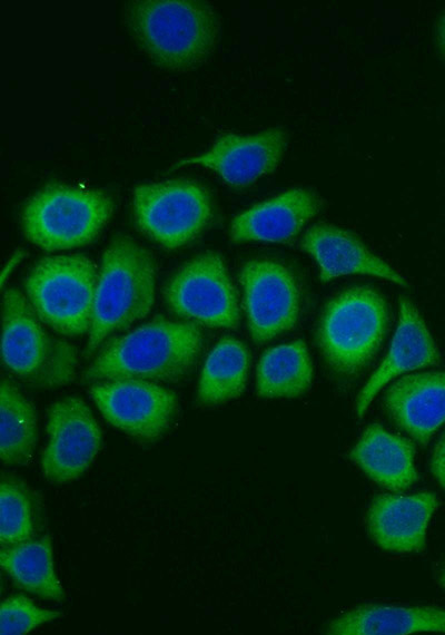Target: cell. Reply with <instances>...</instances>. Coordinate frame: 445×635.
<instances>
[{
  "label": "cell",
  "instance_id": "obj_20",
  "mask_svg": "<svg viewBox=\"0 0 445 635\" xmlns=\"http://www.w3.org/2000/svg\"><path fill=\"white\" fill-rule=\"evenodd\" d=\"M445 633V609L434 606L368 604L334 618L326 633L333 635H405Z\"/></svg>",
  "mask_w": 445,
  "mask_h": 635
},
{
  "label": "cell",
  "instance_id": "obj_19",
  "mask_svg": "<svg viewBox=\"0 0 445 635\" xmlns=\"http://www.w3.org/2000/svg\"><path fill=\"white\" fill-rule=\"evenodd\" d=\"M348 456L372 480L393 492L404 491L418 480L414 444L378 423L364 430Z\"/></svg>",
  "mask_w": 445,
  "mask_h": 635
},
{
  "label": "cell",
  "instance_id": "obj_21",
  "mask_svg": "<svg viewBox=\"0 0 445 635\" xmlns=\"http://www.w3.org/2000/svg\"><path fill=\"white\" fill-rule=\"evenodd\" d=\"M0 564L23 590L43 599L63 598L65 592L56 574L52 543L48 535L2 546Z\"/></svg>",
  "mask_w": 445,
  "mask_h": 635
},
{
  "label": "cell",
  "instance_id": "obj_18",
  "mask_svg": "<svg viewBox=\"0 0 445 635\" xmlns=\"http://www.w3.org/2000/svg\"><path fill=\"white\" fill-rule=\"evenodd\" d=\"M320 208L317 196L305 188H291L254 205L237 215L230 240L241 242H286L297 235Z\"/></svg>",
  "mask_w": 445,
  "mask_h": 635
},
{
  "label": "cell",
  "instance_id": "obj_1",
  "mask_svg": "<svg viewBox=\"0 0 445 635\" xmlns=\"http://www.w3.org/2000/svg\"><path fill=\"white\" fill-rule=\"evenodd\" d=\"M202 343L198 324L156 319L110 341L82 378L86 382L118 379L178 381L194 368Z\"/></svg>",
  "mask_w": 445,
  "mask_h": 635
},
{
  "label": "cell",
  "instance_id": "obj_29",
  "mask_svg": "<svg viewBox=\"0 0 445 635\" xmlns=\"http://www.w3.org/2000/svg\"><path fill=\"white\" fill-rule=\"evenodd\" d=\"M437 42H438V47L445 58V12L442 16V18L439 19L438 26H437Z\"/></svg>",
  "mask_w": 445,
  "mask_h": 635
},
{
  "label": "cell",
  "instance_id": "obj_14",
  "mask_svg": "<svg viewBox=\"0 0 445 635\" xmlns=\"http://www.w3.org/2000/svg\"><path fill=\"white\" fill-rule=\"evenodd\" d=\"M437 506L436 496L429 491L377 495L366 514L368 534L387 551L423 550L427 526Z\"/></svg>",
  "mask_w": 445,
  "mask_h": 635
},
{
  "label": "cell",
  "instance_id": "obj_9",
  "mask_svg": "<svg viewBox=\"0 0 445 635\" xmlns=\"http://www.w3.org/2000/svg\"><path fill=\"white\" fill-rule=\"evenodd\" d=\"M89 394L110 426L141 442L161 438L177 411L176 394L148 380L95 382Z\"/></svg>",
  "mask_w": 445,
  "mask_h": 635
},
{
  "label": "cell",
  "instance_id": "obj_26",
  "mask_svg": "<svg viewBox=\"0 0 445 635\" xmlns=\"http://www.w3.org/2000/svg\"><path fill=\"white\" fill-rule=\"evenodd\" d=\"M61 616V612L37 606L26 596L4 599L0 608V634L24 635Z\"/></svg>",
  "mask_w": 445,
  "mask_h": 635
},
{
  "label": "cell",
  "instance_id": "obj_4",
  "mask_svg": "<svg viewBox=\"0 0 445 635\" xmlns=\"http://www.w3.org/2000/svg\"><path fill=\"white\" fill-rule=\"evenodd\" d=\"M388 321L383 296L367 286L345 290L325 306L317 329L320 352L335 374L356 377L377 352Z\"/></svg>",
  "mask_w": 445,
  "mask_h": 635
},
{
  "label": "cell",
  "instance_id": "obj_5",
  "mask_svg": "<svg viewBox=\"0 0 445 635\" xmlns=\"http://www.w3.org/2000/svg\"><path fill=\"white\" fill-rule=\"evenodd\" d=\"M112 199L103 192L50 185L36 193L22 212L26 237L46 251L90 243L108 223Z\"/></svg>",
  "mask_w": 445,
  "mask_h": 635
},
{
  "label": "cell",
  "instance_id": "obj_24",
  "mask_svg": "<svg viewBox=\"0 0 445 635\" xmlns=\"http://www.w3.org/2000/svg\"><path fill=\"white\" fill-rule=\"evenodd\" d=\"M37 442L32 404L8 380L0 385V458L7 465H26Z\"/></svg>",
  "mask_w": 445,
  "mask_h": 635
},
{
  "label": "cell",
  "instance_id": "obj_11",
  "mask_svg": "<svg viewBox=\"0 0 445 635\" xmlns=\"http://www.w3.org/2000/svg\"><path fill=\"white\" fill-rule=\"evenodd\" d=\"M248 329L255 342L291 330L300 313V290L289 268L271 260H253L239 272Z\"/></svg>",
  "mask_w": 445,
  "mask_h": 635
},
{
  "label": "cell",
  "instance_id": "obj_10",
  "mask_svg": "<svg viewBox=\"0 0 445 635\" xmlns=\"http://www.w3.org/2000/svg\"><path fill=\"white\" fill-rule=\"evenodd\" d=\"M47 416L42 472L49 482L67 483L92 465L101 448V430L88 404L78 397L55 402Z\"/></svg>",
  "mask_w": 445,
  "mask_h": 635
},
{
  "label": "cell",
  "instance_id": "obj_12",
  "mask_svg": "<svg viewBox=\"0 0 445 635\" xmlns=\"http://www.w3.org/2000/svg\"><path fill=\"white\" fill-rule=\"evenodd\" d=\"M287 147L283 129H267L255 135L225 134L206 153L182 159L175 167L199 165L214 170L226 184L244 187L270 174Z\"/></svg>",
  "mask_w": 445,
  "mask_h": 635
},
{
  "label": "cell",
  "instance_id": "obj_30",
  "mask_svg": "<svg viewBox=\"0 0 445 635\" xmlns=\"http://www.w3.org/2000/svg\"><path fill=\"white\" fill-rule=\"evenodd\" d=\"M437 582L441 586L445 587V564L439 568L437 573Z\"/></svg>",
  "mask_w": 445,
  "mask_h": 635
},
{
  "label": "cell",
  "instance_id": "obj_22",
  "mask_svg": "<svg viewBox=\"0 0 445 635\" xmlns=\"http://www.w3.org/2000/svg\"><path fill=\"white\" fill-rule=\"evenodd\" d=\"M313 364L304 341L266 350L256 370V391L261 398H296L312 384Z\"/></svg>",
  "mask_w": 445,
  "mask_h": 635
},
{
  "label": "cell",
  "instance_id": "obj_27",
  "mask_svg": "<svg viewBox=\"0 0 445 635\" xmlns=\"http://www.w3.org/2000/svg\"><path fill=\"white\" fill-rule=\"evenodd\" d=\"M429 469L436 481L445 490V434L433 451Z\"/></svg>",
  "mask_w": 445,
  "mask_h": 635
},
{
  "label": "cell",
  "instance_id": "obj_15",
  "mask_svg": "<svg viewBox=\"0 0 445 635\" xmlns=\"http://www.w3.org/2000/svg\"><path fill=\"white\" fill-rule=\"evenodd\" d=\"M436 344L414 304L399 301V318L389 350L365 383L356 400V416L363 418L373 399L392 379L413 370L437 364Z\"/></svg>",
  "mask_w": 445,
  "mask_h": 635
},
{
  "label": "cell",
  "instance_id": "obj_13",
  "mask_svg": "<svg viewBox=\"0 0 445 635\" xmlns=\"http://www.w3.org/2000/svg\"><path fill=\"white\" fill-rule=\"evenodd\" d=\"M63 339L51 336L28 299L9 287L2 297V360L16 375L33 387L39 385L44 369L62 344Z\"/></svg>",
  "mask_w": 445,
  "mask_h": 635
},
{
  "label": "cell",
  "instance_id": "obj_23",
  "mask_svg": "<svg viewBox=\"0 0 445 635\" xmlns=\"http://www.w3.org/2000/svg\"><path fill=\"white\" fill-rule=\"evenodd\" d=\"M250 355L237 339L224 338L209 352L197 385V401L218 406L238 398L245 390Z\"/></svg>",
  "mask_w": 445,
  "mask_h": 635
},
{
  "label": "cell",
  "instance_id": "obj_2",
  "mask_svg": "<svg viewBox=\"0 0 445 635\" xmlns=\"http://www.w3.org/2000/svg\"><path fill=\"white\" fill-rule=\"evenodd\" d=\"M126 21L141 49L159 66L176 71L202 62L218 36L217 16L200 1H134Z\"/></svg>",
  "mask_w": 445,
  "mask_h": 635
},
{
  "label": "cell",
  "instance_id": "obj_17",
  "mask_svg": "<svg viewBox=\"0 0 445 635\" xmlns=\"http://www.w3.org/2000/svg\"><path fill=\"white\" fill-rule=\"evenodd\" d=\"M300 246L316 261L323 282L349 274H364L400 286L407 285L397 271L373 254L356 236L337 226H312L303 236Z\"/></svg>",
  "mask_w": 445,
  "mask_h": 635
},
{
  "label": "cell",
  "instance_id": "obj_16",
  "mask_svg": "<svg viewBox=\"0 0 445 635\" xmlns=\"http://www.w3.org/2000/svg\"><path fill=\"white\" fill-rule=\"evenodd\" d=\"M392 420L421 446L445 423V372L408 374L384 395Z\"/></svg>",
  "mask_w": 445,
  "mask_h": 635
},
{
  "label": "cell",
  "instance_id": "obj_7",
  "mask_svg": "<svg viewBox=\"0 0 445 635\" xmlns=\"http://www.w3.org/2000/svg\"><path fill=\"white\" fill-rule=\"evenodd\" d=\"M138 228L167 250L179 248L210 223L212 204L198 183L171 179L138 185L132 198Z\"/></svg>",
  "mask_w": 445,
  "mask_h": 635
},
{
  "label": "cell",
  "instance_id": "obj_3",
  "mask_svg": "<svg viewBox=\"0 0 445 635\" xmlns=\"http://www.w3.org/2000/svg\"><path fill=\"white\" fill-rule=\"evenodd\" d=\"M156 266L149 251L128 236L106 248L98 271L86 355L112 333L146 318L154 304Z\"/></svg>",
  "mask_w": 445,
  "mask_h": 635
},
{
  "label": "cell",
  "instance_id": "obj_28",
  "mask_svg": "<svg viewBox=\"0 0 445 635\" xmlns=\"http://www.w3.org/2000/svg\"><path fill=\"white\" fill-rule=\"evenodd\" d=\"M23 256V253L21 252H17L11 258L10 261L7 263L2 275H1V286H4L6 280L8 277V275L11 274L12 270L16 267V265L21 261Z\"/></svg>",
  "mask_w": 445,
  "mask_h": 635
},
{
  "label": "cell",
  "instance_id": "obj_6",
  "mask_svg": "<svg viewBox=\"0 0 445 635\" xmlns=\"http://www.w3.org/2000/svg\"><path fill=\"white\" fill-rule=\"evenodd\" d=\"M98 271L82 255L40 260L24 282L27 299L41 321L65 336L89 332Z\"/></svg>",
  "mask_w": 445,
  "mask_h": 635
},
{
  "label": "cell",
  "instance_id": "obj_8",
  "mask_svg": "<svg viewBox=\"0 0 445 635\" xmlns=\"http://www.w3.org/2000/svg\"><path fill=\"white\" fill-rule=\"evenodd\" d=\"M164 295L170 310L185 321L220 329H235L239 323L235 287L215 252L199 254L179 267Z\"/></svg>",
  "mask_w": 445,
  "mask_h": 635
},
{
  "label": "cell",
  "instance_id": "obj_25",
  "mask_svg": "<svg viewBox=\"0 0 445 635\" xmlns=\"http://www.w3.org/2000/svg\"><path fill=\"white\" fill-rule=\"evenodd\" d=\"M36 512L32 494L21 481L2 477L0 482V541L10 546L32 538Z\"/></svg>",
  "mask_w": 445,
  "mask_h": 635
}]
</instances>
